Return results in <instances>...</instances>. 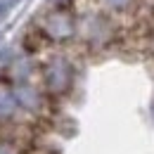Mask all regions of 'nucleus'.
Returning a JSON list of instances; mask_svg holds the SVG:
<instances>
[{
	"label": "nucleus",
	"mask_w": 154,
	"mask_h": 154,
	"mask_svg": "<svg viewBox=\"0 0 154 154\" xmlns=\"http://www.w3.org/2000/svg\"><path fill=\"white\" fill-rule=\"evenodd\" d=\"M74 31V21L66 12H52L45 21V33L50 38H66Z\"/></svg>",
	"instance_id": "nucleus-1"
},
{
	"label": "nucleus",
	"mask_w": 154,
	"mask_h": 154,
	"mask_svg": "<svg viewBox=\"0 0 154 154\" xmlns=\"http://www.w3.org/2000/svg\"><path fill=\"white\" fill-rule=\"evenodd\" d=\"M107 2H112V5H114V7H121V5H123V2H126V0H107Z\"/></svg>",
	"instance_id": "nucleus-3"
},
{
	"label": "nucleus",
	"mask_w": 154,
	"mask_h": 154,
	"mask_svg": "<svg viewBox=\"0 0 154 154\" xmlns=\"http://www.w3.org/2000/svg\"><path fill=\"white\" fill-rule=\"evenodd\" d=\"M48 83L52 85V88H64L66 85V81H69V74H66V66L64 64H52L50 69H48Z\"/></svg>",
	"instance_id": "nucleus-2"
}]
</instances>
